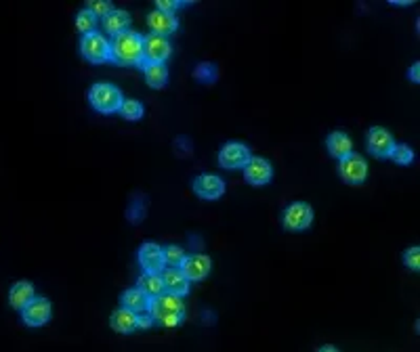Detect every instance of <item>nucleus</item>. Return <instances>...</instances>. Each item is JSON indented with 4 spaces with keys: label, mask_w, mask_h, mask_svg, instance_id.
Returning <instances> with one entry per match:
<instances>
[{
    "label": "nucleus",
    "mask_w": 420,
    "mask_h": 352,
    "mask_svg": "<svg viewBox=\"0 0 420 352\" xmlns=\"http://www.w3.org/2000/svg\"><path fill=\"white\" fill-rule=\"evenodd\" d=\"M147 312L151 314L153 323H160L164 327H176L185 318V302L178 295H172L168 291H162L160 295L149 300Z\"/></svg>",
    "instance_id": "nucleus-1"
},
{
    "label": "nucleus",
    "mask_w": 420,
    "mask_h": 352,
    "mask_svg": "<svg viewBox=\"0 0 420 352\" xmlns=\"http://www.w3.org/2000/svg\"><path fill=\"white\" fill-rule=\"evenodd\" d=\"M111 61L118 65H143V36L139 31H122L109 44Z\"/></svg>",
    "instance_id": "nucleus-2"
},
{
    "label": "nucleus",
    "mask_w": 420,
    "mask_h": 352,
    "mask_svg": "<svg viewBox=\"0 0 420 352\" xmlns=\"http://www.w3.org/2000/svg\"><path fill=\"white\" fill-rule=\"evenodd\" d=\"M122 101H124V96H122L120 88L113 84H107V82L92 84V88L88 90V103L99 113H115L120 109Z\"/></svg>",
    "instance_id": "nucleus-3"
},
{
    "label": "nucleus",
    "mask_w": 420,
    "mask_h": 352,
    "mask_svg": "<svg viewBox=\"0 0 420 352\" xmlns=\"http://www.w3.org/2000/svg\"><path fill=\"white\" fill-rule=\"evenodd\" d=\"M80 52L82 57L92 63V65H101L111 61V52H109V42L105 36H101L99 31H90L84 34L80 40Z\"/></svg>",
    "instance_id": "nucleus-4"
},
{
    "label": "nucleus",
    "mask_w": 420,
    "mask_h": 352,
    "mask_svg": "<svg viewBox=\"0 0 420 352\" xmlns=\"http://www.w3.org/2000/svg\"><path fill=\"white\" fill-rule=\"evenodd\" d=\"M281 222L288 230H304L313 222V207L307 201H294L284 210Z\"/></svg>",
    "instance_id": "nucleus-5"
},
{
    "label": "nucleus",
    "mask_w": 420,
    "mask_h": 352,
    "mask_svg": "<svg viewBox=\"0 0 420 352\" xmlns=\"http://www.w3.org/2000/svg\"><path fill=\"white\" fill-rule=\"evenodd\" d=\"M338 174L349 184H361L368 176V163L359 153H349L338 159Z\"/></svg>",
    "instance_id": "nucleus-6"
},
{
    "label": "nucleus",
    "mask_w": 420,
    "mask_h": 352,
    "mask_svg": "<svg viewBox=\"0 0 420 352\" xmlns=\"http://www.w3.org/2000/svg\"><path fill=\"white\" fill-rule=\"evenodd\" d=\"M395 145H397L395 136L386 128H382V126H374L365 134V147H368V151L374 157H380V159L388 157Z\"/></svg>",
    "instance_id": "nucleus-7"
},
{
    "label": "nucleus",
    "mask_w": 420,
    "mask_h": 352,
    "mask_svg": "<svg viewBox=\"0 0 420 352\" xmlns=\"http://www.w3.org/2000/svg\"><path fill=\"white\" fill-rule=\"evenodd\" d=\"M250 157V149L244 142H227L218 151V166L225 170H241Z\"/></svg>",
    "instance_id": "nucleus-8"
},
{
    "label": "nucleus",
    "mask_w": 420,
    "mask_h": 352,
    "mask_svg": "<svg viewBox=\"0 0 420 352\" xmlns=\"http://www.w3.org/2000/svg\"><path fill=\"white\" fill-rule=\"evenodd\" d=\"M178 268L187 277L189 283H197V281H204L210 274L212 260L206 254H189V256L183 258V262H181Z\"/></svg>",
    "instance_id": "nucleus-9"
},
{
    "label": "nucleus",
    "mask_w": 420,
    "mask_h": 352,
    "mask_svg": "<svg viewBox=\"0 0 420 352\" xmlns=\"http://www.w3.org/2000/svg\"><path fill=\"white\" fill-rule=\"evenodd\" d=\"M170 52H172V46L168 38L155 36V34H149L143 38V63H166Z\"/></svg>",
    "instance_id": "nucleus-10"
},
{
    "label": "nucleus",
    "mask_w": 420,
    "mask_h": 352,
    "mask_svg": "<svg viewBox=\"0 0 420 352\" xmlns=\"http://www.w3.org/2000/svg\"><path fill=\"white\" fill-rule=\"evenodd\" d=\"M52 314V308H50V302L46 298H34L31 302H27L23 308H21V316H23V323L27 327H42L48 323Z\"/></svg>",
    "instance_id": "nucleus-11"
},
{
    "label": "nucleus",
    "mask_w": 420,
    "mask_h": 352,
    "mask_svg": "<svg viewBox=\"0 0 420 352\" xmlns=\"http://www.w3.org/2000/svg\"><path fill=\"white\" fill-rule=\"evenodd\" d=\"M193 193L202 199H208V201H214L218 197H223L225 193V182L220 176L216 174H200L193 178Z\"/></svg>",
    "instance_id": "nucleus-12"
},
{
    "label": "nucleus",
    "mask_w": 420,
    "mask_h": 352,
    "mask_svg": "<svg viewBox=\"0 0 420 352\" xmlns=\"http://www.w3.org/2000/svg\"><path fill=\"white\" fill-rule=\"evenodd\" d=\"M241 170H244V178L252 186H265L267 182H271V176H273V168L265 157H250Z\"/></svg>",
    "instance_id": "nucleus-13"
},
{
    "label": "nucleus",
    "mask_w": 420,
    "mask_h": 352,
    "mask_svg": "<svg viewBox=\"0 0 420 352\" xmlns=\"http://www.w3.org/2000/svg\"><path fill=\"white\" fill-rule=\"evenodd\" d=\"M139 264L143 272H162L166 268L164 247H160L158 243H143L139 247Z\"/></svg>",
    "instance_id": "nucleus-14"
},
{
    "label": "nucleus",
    "mask_w": 420,
    "mask_h": 352,
    "mask_svg": "<svg viewBox=\"0 0 420 352\" xmlns=\"http://www.w3.org/2000/svg\"><path fill=\"white\" fill-rule=\"evenodd\" d=\"M160 277H162L164 291H168V293H172V295H178V298H183V295L189 293V285H191V283H189L187 277L181 272V268L168 266V268H164V270L160 272Z\"/></svg>",
    "instance_id": "nucleus-15"
},
{
    "label": "nucleus",
    "mask_w": 420,
    "mask_h": 352,
    "mask_svg": "<svg viewBox=\"0 0 420 352\" xmlns=\"http://www.w3.org/2000/svg\"><path fill=\"white\" fill-rule=\"evenodd\" d=\"M147 25H149V29H151V34H155V36H170V34H174L176 31V27H178V21H176V15L174 13H164V10H151L149 15H147Z\"/></svg>",
    "instance_id": "nucleus-16"
},
{
    "label": "nucleus",
    "mask_w": 420,
    "mask_h": 352,
    "mask_svg": "<svg viewBox=\"0 0 420 352\" xmlns=\"http://www.w3.org/2000/svg\"><path fill=\"white\" fill-rule=\"evenodd\" d=\"M120 304H122L120 308H126V310L139 314V312H145V310H147V306H149V298H147L141 289L130 287V289L122 291V295H120Z\"/></svg>",
    "instance_id": "nucleus-17"
},
{
    "label": "nucleus",
    "mask_w": 420,
    "mask_h": 352,
    "mask_svg": "<svg viewBox=\"0 0 420 352\" xmlns=\"http://www.w3.org/2000/svg\"><path fill=\"white\" fill-rule=\"evenodd\" d=\"M34 295V285L29 281H17L10 289H8V302L15 310H21L27 302H31Z\"/></svg>",
    "instance_id": "nucleus-18"
},
{
    "label": "nucleus",
    "mask_w": 420,
    "mask_h": 352,
    "mask_svg": "<svg viewBox=\"0 0 420 352\" xmlns=\"http://www.w3.org/2000/svg\"><path fill=\"white\" fill-rule=\"evenodd\" d=\"M147 86L151 88H164L168 84V67L164 63H143L141 65Z\"/></svg>",
    "instance_id": "nucleus-19"
},
{
    "label": "nucleus",
    "mask_w": 420,
    "mask_h": 352,
    "mask_svg": "<svg viewBox=\"0 0 420 352\" xmlns=\"http://www.w3.org/2000/svg\"><path fill=\"white\" fill-rule=\"evenodd\" d=\"M326 145H328L330 155H332V157H338V159L344 157V155H349V153H353V142H351L349 134L342 132V130L332 132V134L328 136Z\"/></svg>",
    "instance_id": "nucleus-20"
},
{
    "label": "nucleus",
    "mask_w": 420,
    "mask_h": 352,
    "mask_svg": "<svg viewBox=\"0 0 420 352\" xmlns=\"http://www.w3.org/2000/svg\"><path fill=\"white\" fill-rule=\"evenodd\" d=\"M109 325L118 333H132L136 329V314L130 312V310H126V308H118V310L111 312Z\"/></svg>",
    "instance_id": "nucleus-21"
},
{
    "label": "nucleus",
    "mask_w": 420,
    "mask_h": 352,
    "mask_svg": "<svg viewBox=\"0 0 420 352\" xmlns=\"http://www.w3.org/2000/svg\"><path fill=\"white\" fill-rule=\"evenodd\" d=\"M103 25H105V31H109L111 36H118V34H122V31L128 29V25H130V15H128L126 10L113 8V10L103 19Z\"/></svg>",
    "instance_id": "nucleus-22"
},
{
    "label": "nucleus",
    "mask_w": 420,
    "mask_h": 352,
    "mask_svg": "<svg viewBox=\"0 0 420 352\" xmlns=\"http://www.w3.org/2000/svg\"><path fill=\"white\" fill-rule=\"evenodd\" d=\"M136 289H141L149 300L160 295L164 291V285H162V277L160 272H143L136 281Z\"/></svg>",
    "instance_id": "nucleus-23"
},
{
    "label": "nucleus",
    "mask_w": 420,
    "mask_h": 352,
    "mask_svg": "<svg viewBox=\"0 0 420 352\" xmlns=\"http://www.w3.org/2000/svg\"><path fill=\"white\" fill-rule=\"evenodd\" d=\"M118 113H120L124 119H128V122H136V119L143 117L145 109H143V105H141L136 98H124L122 105H120V109H118Z\"/></svg>",
    "instance_id": "nucleus-24"
},
{
    "label": "nucleus",
    "mask_w": 420,
    "mask_h": 352,
    "mask_svg": "<svg viewBox=\"0 0 420 352\" xmlns=\"http://www.w3.org/2000/svg\"><path fill=\"white\" fill-rule=\"evenodd\" d=\"M94 27H97V17H94L88 8H82V10L76 15V29L84 36V34L94 31Z\"/></svg>",
    "instance_id": "nucleus-25"
},
{
    "label": "nucleus",
    "mask_w": 420,
    "mask_h": 352,
    "mask_svg": "<svg viewBox=\"0 0 420 352\" xmlns=\"http://www.w3.org/2000/svg\"><path fill=\"white\" fill-rule=\"evenodd\" d=\"M193 78H195L197 82L212 84V82L216 80V65H214V63H208V61L200 63V65L193 69Z\"/></svg>",
    "instance_id": "nucleus-26"
},
{
    "label": "nucleus",
    "mask_w": 420,
    "mask_h": 352,
    "mask_svg": "<svg viewBox=\"0 0 420 352\" xmlns=\"http://www.w3.org/2000/svg\"><path fill=\"white\" fill-rule=\"evenodd\" d=\"M388 157H391L395 163H399V166H407V163L414 161V151H412L410 145H395Z\"/></svg>",
    "instance_id": "nucleus-27"
},
{
    "label": "nucleus",
    "mask_w": 420,
    "mask_h": 352,
    "mask_svg": "<svg viewBox=\"0 0 420 352\" xmlns=\"http://www.w3.org/2000/svg\"><path fill=\"white\" fill-rule=\"evenodd\" d=\"M185 256H187L185 249L178 247V245H168V247H164V262H166L168 266H176V268H178Z\"/></svg>",
    "instance_id": "nucleus-28"
},
{
    "label": "nucleus",
    "mask_w": 420,
    "mask_h": 352,
    "mask_svg": "<svg viewBox=\"0 0 420 352\" xmlns=\"http://www.w3.org/2000/svg\"><path fill=\"white\" fill-rule=\"evenodd\" d=\"M86 8H88L97 19H105V17L113 10V4H111L109 0H97V2H90Z\"/></svg>",
    "instance_id": "nucleus-29"
},
{
    "label": "nucleus",
    "mask_w": 420,
    "mask_h": 352,
    "mask_svg": "<svg viewBox=\"0 0 420 352\" xmlns=\"http://www.w3.org/2000/svg\"><path fill=\"white\" fill-rule=\"evenodd\" d=\"M403 264L410 268V270H414V272H418V268H420V247H410V249H405V254H403Z\"/></svg>",
    "instance_id": "nucleus-30"
},
{
    "label": "nucleus",
    "mask_w": 420,
    "mask_h": 352,
    "mask_svg": "<svg viewBox=\"0 0 420 352\" xmlns=\"http://www.w3.org/2000/svg\"><path fill=\"white\" fill-rule=\"evenodd\" d=\"M185 2H178V0H158L155 2V8L158 10H164V13H174L176 8H181Z\"/></svg>",
    "instance_id": "nucleus-31"
},
{
    "label": "nucleus",
    "mask_w": 420,
    "mask_h": 352,
    "mask_svg": "<svg viewBox=\"0 0 420 352\" xmlns=\"http://www.w3.org/2000/svg\"><path fill=\"white\" fill-rule=\"evenodd\" d=\"M151 325H153V318H151V314L147 310L136 314V329H149Z\"/></svg>",
    "instance_id": "nucleus-32"
},
{
    "label": "nucleus",
    "mask_w": 420,
    "mask_h": 352,
    "mask_svg": "<svg viewBox=\"0 0 420 352\" xmlns=\"http://www.w3.org/2000/svg\"><path fill=\"white\" fill-rule=\"evenodd\" d=\"M418 69H420V65H418V63H414V65L410 67V71H407V78H410L412 82H416V84L420 82V71H418Z\"/></svg>",
    "instance_id": "nucleus-33"
},
{
    "label": "nucleus",
    "mask_w": 420,
    "mask_h": 352,
    "mask_svg": "<svg viewBox=\"0 0 420 352\" xmlns=\"http://www.w3.org/2000/svg\"><path fill=\"white\" fill-rule=\"evenodd\" d=\"M317 352H338V348H334V346H330V344H326V346H321Z\"/></svg>",
    "instance_id": "nucleus-34"
}]
</instances>
